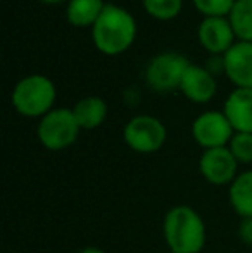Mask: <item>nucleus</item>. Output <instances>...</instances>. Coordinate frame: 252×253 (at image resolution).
<instances>
[{"instance_id": "a211bd4d", "label": "nucleus", "mask_w": 252, "mask_h": 253, "mask_svg": "<svg viewBox=\"0 0 252 253\" xmlns=\"http://www.w3.org/2000/svg\"><path fill=\"white\" fill-rule=\"evenodd\" d=\"M204 17H228L237 0H192Z\"/></svg>"}, {"instance_id": "aec40b11", "label": "nucleus", "mask_w": 252, "mask_h": 253, "mask_svg": "<svg viewBox=\"0 0 252 253\" xmlns=\"http://www.w3.org/2000/svg\"><path fill=\"white\" fill-rule=\"evenodd\" d=\"M204 67L212 74V76H216V74H219V73L225 74V60H223V55H209V59L205 60Z\"/></svg>"}, {"instance_id": "39448f33", "label": "nucleus", "mask_w": 252, "mask_h": 253, "mask_svg": "<svg viewBox=\"0 0 252 253\" xmlns=\"http://www.w3.org/2000/svg\"><path fill=\"white\" fill-rule=\"evenodd\" d=\"M190 64V60L180 52H161L152 57L145 67V83L155 93L180 91V84Z\"/></svg>"}, {"instance_id": "ddd939ff", "label": "nucleus", "mask_w": 252, "mask_h": 253, "mask_svg": "<svg viewBox=\"0 0 252 253\" xmlns=\"http://www.w3.org/2000/svg\"><path fill=\"white\" fill-rule=\"evenodd\" d=\"M71 110H73L81 131H92L101 127L104 124V121L107 119L109 112L107 103H105L104 98L95 97V95H88V97L80 98Z\"/></svg>"}, {"instance_id": "f3484780", "label": "nucleus", "mask_w": 252, "mask_h": 253, "mask_svg": "<svg viewBox=\"0 0 252 253\" xmlns=\"http://www.w3.org/2000/svg\"><path fill=\"white\" fill-rule=\"evenodd\" d=\"M144 10L157 21H173L183 9V0H142Z\"/></svg>"}, {"instance_id": "9d476101", "label": "nucleus", "mask_w": 252, "mask_h": 253, "mask_svg": "<svg viewBox=\"0 0 252 253\" xmlns=\"http://www.w3.org/2000/svg\"><path fill=\"white\" fill-rule=\"evenodd\" d=\"M225 76L235 88H252V42L237 40L223 55Z\"/></svg>"}, {"instance_id": "7ed1b4c3", "label": "nucleus", "mask_w": 252, "mask_h": 253, "mask_svg": "<svg viewBox=\"0 0 252 253\" xmlns=\"http://www.w3.org/2000/svg\"><path fill=\"white\" fill-rule=\"evenodd\" d=\"M57 88L50 78L44 74H28L16 83L10 95L12 107L19 116L38 119L55 109Z\"/></svg>"}, {"instance_id": "20e7f679", "label": "nucleus", "mask_w": 252, "mask_h": 253, "mask_svg": "<svg viewBox=\"0 0 252 253\" xmlns=\"http://www.w3.org/2000/svg\"><path fill=\"white\" fill-rule=\"evenodd\" d=\"M81 133L73 110L66 107H55L54 110L38 121L37 138L44 148L50 152H62L76 143Z\"/></svg>"}, {"instance_id": "412c9836", "label": "nucleus", "mask_w": 252, "mask_h": 253, "mask_svg": "<svg viewBox=\"0 0 252 253\" xmlns=\"http://www.w3.org/2000/svg\"><path fill=\"white\" fill-rule=\"evenodd\" d=\"M239 238L244 245L252 247V219H242L239 224Z\"/></svg>"}, {"instance_id": "f03ea898", "label": "nucleus", "mask_w": 252, "mask_h": 253, "mask_svg": "<svg viewBox=\"0 0 252 253\" xmlns=\"http://www.w3.org/2000/svg\"><path fill=\"white\" fill-rule=\"evenodd\" d=\"M162 238L171 253H201L207 241V229L194 207L175 205L162 220Z\"/></svg>"}, {"instance_id": "9b49d317", "label": "nucleus", "mask_w": 252, "mask_h": 253, "mask_svg": "<svg viewBox=\"0 0 252 253\" xmlns=\"http://www.w3.org/2000/svg\"><path fill=\"white\" fill-rule=\"evenodd\" d=\"M216 91H218L216 76H212L204 66L190 64L180 84V93L187 100L202 105L211 102L216 97Z\"/></svg>"}, {"instance_id": "f8f14e48", "label": "nucleus", "mask_w": 252, "mask_h": 253, "mask_svg": "<svg viewBox=\"0 0 252 253\" xmlns=\"http://www.w3.org/2000/svg\"><path fill=\"white\" fill-rule=\"evenodd\" d=\"M223 112L235 133H252V88H235L226 97Z\"/></svg>"}, {"instance_id": "4be33fe9", "label": "nucleus", "mask_w": 252, "mask_h": 253, "mask_svg": "<svg viewBox=\"0 0 252 253\" xmlns=\"http://www.w3.org/2000/svg\"><path fill=\"white\" fill-rule=\"evenodd\" d=\"M78 253H105V252L99 247H85V248H81Z\"/></svg>"}, {"instance_id": "6ab92c4d", "label": "nucleus", "mask_w": 252, "mask_h": 253, "mask_svg": "<svg viewBox=\"0 0 252 253\" xmlns=\"http://www.w3.org/2000/svg\"><path fill=\"white\" fill-rule=\"evenodd\" d=\"M228 150L239 164H252V133H235L228 143Z\"/></svg>"}, {"instance_id": "1a4fd4ad", "label": "nucleus", "mask_w": 252, "mask_h": 253, "mask_svg": "<svg viewBox=\"0 0 252 253\" xmlns=\"http://www.w3.org/2000/svg\"><path fill=\"white\" fill-rule=\"evenodd\" d=\"M197 40L209 55H225L235 45L237 35L228 17H204L197 28Z\"/></svg>"}, {"instance_id": "0eeeda50", "label": "nucleus", "mask_w": 252, "mask_h": 253, "mask_svg": "<svg viewBox=\"0 0 252 253\" xmlns=\"http://www.w3.org/2000/svg\"><path fill=\"white\" fill-rule=\"evenodd\" d=\"M235 129L223 110H205L192 123V136L204 150L228 147Z\"/></svg>"}, {"instance_id": "f257e3e1", "label": "nucleus", "mask_w": 252, "mask_h": 253, "mask_svg": "<svg viewBox=\"0 0 252 253\" xmlns=\"http://www.w3.org/2000/svg\"><path fill=\"white\" fill-rule=\"evenodd\" d=\"M90 31L92 42L102 55L118 57L130 50L135 43L138 26L128 9L116 3H107Z\"/></svg>"}, {"instance_id": "423d86ee", "label": "nucleus", "mask_w": 252, "mask_h": 253, "mask_svg": "<svg viewBox=\"0 0 252 253\" xmlns=\"http://www.w3.org/2000/svg\"><path fill=\"white\" fill-rule=\"evenodd\" d=\"M123 140L128 148L137 153H154L164 147L168 140V129L161 119L149 114L133 116L125 124Z\"/></svg>"}, {"instance_id": "5701e85b", "label": "nucleus", "mask_w": 252, "mask_h": 253, "mask_svg": "<svg viewBox=\"0 0 252 253\" xmlns=\"http://www.w3.org/2000/svg\"><path fill=\"white\" fill-rule=\"evenodd\" d=\"M38 2L45 3V5H55V3H62V2H67V0H38Z\"/></svg>"}, {"instance_id": "dca6fc26", "label": "nucleus", "mask_w": 252, "mask_h": 253, "mask_svg": "<svg viewBox=\"0 0 252 253\" xmlns=\"http://www.w3.org/2000/svg\"><path fill=\"white\" fill-rule=\"evenodd\" d=\"M237 40L252 42V0H237L228 16Z\"/></svg>"}, {"instance_id": "4468645a", "label": "nucleus", "mask_w": 252, "mask_h": 253, "mask_svg": "<svg viewBox=\"0 0 252 253\" xmlns=\"http://www.w3.org/2000/svg\"><path fill=\"white\" fill-rule=\"evenodd\" d=\"M228 202L240 219H252V170L239 172L228 186Z\"/></svg>"}, {"instance_id": "2eb2a0df", "label": "nucleus", "mask_w": 252, "mask_h": 253, "mask_svg": "<svg viewBox=\"0 0 252 253\" xmlns=\"http://www.w3.org/2000/svg\"><path fill=\"white\" fill-rule=\"evenodd\" d=\"M107 3L104 0H67L66 19L74 28H90L97 23Z\"/></svg>"}, {"instance_id": "6e6552de", "label": "nucleus", "mask_w": 252, "mask_h": 253, "mask_svg": "<svg viewBox=\"0 0 252 253\" xmlns=\"http://www.w3.org/2000/svg\"><path fill=\"white\" fill-rule=\"evenodd\" d=\"M239 166L228 147L204 150L199 159V172L212 186H230L239 176Z\"/></svg>"}]
</instances>
